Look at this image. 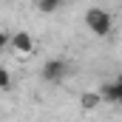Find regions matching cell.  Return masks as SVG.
Returning a JSON list of instances; mask_svg holds the SVG:
<instances>
[{"mask_svg":"<svg viewBox=\"0 0 122 122\" xmlns=\"http://www.w3.org/2000/svg\"><path fill=\"white\" fill-rule=\"evenodd\" d=\"M119 11H122V3H119Z\"/></svg>","mask_w":122,"mask_h":122,"instance_id":"obj_9","label":"cell"},{"mask_svg":"<svg viewBox=\"0 0 122 122\" xmlns=\"http://www.w3.org/2000/svg\"><path fill=\"white\" fill-rule=\"evenodd\" d=\"M34 3H37V9H40V11H46V14H51V11H54V9L60 6L62 0H34Z\"/></svg>","mask_w":122,"mask_h":122,"instance_id":"obj_6","label":"cell"},{"mask_svg":"<svg viewBox=\"0 0 122 122\" xmlns=\"http://www.w3.org/2000/svg\"><path fill=\"white\" fill-rule=\"evenodd\" d=\"M99 102H102V94H99V91H85L82 97H80V105H82L85 111H94Z\"/></svg>","mask_w":122,"mask_h":122,"instance_id":"obj_5","label":"cell"},{"mask_svg":"<svg viewBox=\"0 0 122 122\" xmlns=\"http://www.w3.org/2000/svg\"><path fill=\"white\" fill-rule=\"evenodd\" d=\"M0 91H11V74H9V68H0Z\"/></svg>","mask_w":122,"mask_h":122,"instance_id":"obj_7","label":"cell"},{"mask_svg":"<svg viewBox=\"0 0 122 122\" xmlns=\"http://www.w3.org/2000/svg\"><path fill=\"white\" fill-rule=\"evenodd\" d=\"M99 94H102V99H108V102H122V71L111 80V82H105V85L99 88Z\"/></svg>","mask_w":122,"mask_h":122,"instance_id":"obj_4","label":"cell"},{"mask_svg":"<svg viewBox=\"0 0 122 122\" xmlns=\"http://www.w3.org/2000/svg\"><path fill=\"white\" fill-rule=\"evenodd\" d=\"M17 60H29L31 54L37 51V43H34V37H31L29 31H14V37H11V48H9Z\"/></svg>","mask_w":122,"mask_h":122,"instance_id":"obj_2","label":"cell"},{"mask_svg":"<svg viewBox=\"0 0 122 122\" xmlns=\"http://www.w3.org/2000/svg\"><path fill=\"white\" fill-rule=\"evenodd\" d=\"M85 26L91 34L97 37H108L111 31H114V17H111V11H105V9H99V6H91L88 11H85Z\"/></svg>","mask_w":122,"mask_h":122,"instance_id":"obj_1","label":"cell"},{"mask_svg":"<svg viewBox=\"0 0 122 122\" xmlns=\"http://www.w3.org/2000/svg\"><path fill=\"white\" fill-rule=\"evenodd\" d=\"M43 82H62L68 77V62L65 60H46V65L40 68Z\"/></svg>","mask_w":122,"mask_h":122,"instance_id":"obj_3","label":"cell"},{"mask_svg":"<svg viewBox=\"0 0 122 122\" xmlns=\"http://www.w3.org/2000/svg\"><path fill=\"white\" fill-rule=\"evenodd\" d=\"M11 37H14V34H11V31H3V34H0V46H3V48H6V51H9V48H11Z\"/></svg>","mask_w":122,"mask_h":122,"instance_id":"obj_8","label":"cell"}]
</instances>
